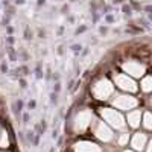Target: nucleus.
<instances>
[{
    "mask_svg": "<svg viewBox=\"0 0 152 152\" xmlns=\"http://www.w3.org/2000/svg\"><path fill=\"white\" fill-rule=\"evenodd\" d=\"M123 12H125V14H126V15H131V8L125 5V6H123Z\"/></svg>",
    "mask_w": 152,
    "mask_h": 152,
    "instance_id": "nucleus-1",
    "label": "nucleus"
},
{
    "mask_svg": "<svg viewBox=\"0 0 152 152\" xmlns=\"http://www.w3.org/2000/svg\"><path fill=\"white\" fill-rule=\"evenodd\" d=\"M44 3V0H38V5H43Z\"/></svg>",
    "mask_w": 152,
    "mask_h": 152,
    "instance_id": "nucleus-2",
    "label": "nucleus"
},
{
    "mask_svg": "<svg viewBox=\"0 0 152 152\" xmlns=\"http://www.w3.org/2000/svg\"><path fill=\"white\" fill-rule=\"evenodd\" d=\"M17 3H20V5H21V3H24V0H17Z\"/></svg>",
    "mask_w": 152,
    "mask_h": 152,
    "instance_id": "nucleus-3",
    "label": "nucleus"
}]
</instances>
